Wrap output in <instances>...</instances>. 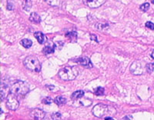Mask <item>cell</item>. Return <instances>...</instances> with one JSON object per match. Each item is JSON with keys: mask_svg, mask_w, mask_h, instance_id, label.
Returning <instances> with one entry per match:
<instances>
[{"mask_svg": "<svg viewBox=\"0 0 154 120\" xmlns=\"http://www.w3.org/2000/svg\"><path fill=\"white\" fill-rule=\"evenodd\" d=\"M151 57H152V59H154V50L152 51V53H151Z\"/></svg>", "mask_w": 154, "mask_h": 120, "instance_id": "cell-30", "label": "cell"}, {"mask_svg": "<svg viewBox=\"0 0 154 120\" xmlns=\"http://www.w3.org/2000/svg\"><path fill=\"white\" fill-rule=\"evenodd\" d=\"M130 72L133 75H141L143 72L142 63L140 61H135L130 66Z\"/></svg>", "mask_w": 154, "mask_h": 120, "instance_id": "cell-6", "label": "cell"}, {"mask_svg": "<svg viewBox=\"0 0 154 120\" xmlns=\"http://www.w3.org/2000/svg\"><path fill=\"white\" fill-rule=\"evenodd\" d=\"M45 115H46V112L43 110L39 109H34L30 112V116L33 119H42V118H44Z\"/></svg>", "mask_w": 154, "mask_h": 120, "instance_id": "cell-8", "label": "cell"}, {"mask_svg": "<svg viewBox=\"0 0 154 120\" xmlns=\"http://www.w3.org/2000/svg\"><path fill=\"white\" fill-rule=\"evenodd\" d=\"M20 44L23 45L24 48H30L32 45V42L30 39H28V38H23V40H21V42H20Z\"/></svg>", "mask_w": 154, "mask_h": 120, "instance_id": "cell-15", "label": "cell"}, {"mask_svg": "<svg viewBox=\"0 0 154 120\" xmlns=\"http://www.w3.org/2000/svg\"><path fill=\"white\" fill-rule=\"evenodd\" d=\"M61 118H62V115L60 112H55L52 115V118L54 120L61 119Z\"/></svg>", "mask_w": 154, "mask_h": 120, "instance_id": "cell-24", "label": "cell"}, {"mask_svg": "<svg viewBox=\"0 0 154 120\" xmlns=\"http://www.w3.org/2000/svg\"><path fill=\"white\" fill-rule=\"evenodd\" d=\"M95 95L96 96H103L104 95V89L103 87L96 88L95 90Z\"/></svg>", "mask_w": 154, "mask_h": 120, "instance_id": "cell-22", "label": "cell"}, {"mask_svg": "<svg viewBox=\"0 0 154 120\" xmlns=\"http://www.w3.org/2000/svg\"><path fill=\"white\" fill-rule=\"evenodd\" d=\"M23 6V9H24L25 10H26V11L29 10V9H31V6H32L31 0H24Z\"/></svg>", "mask_w": 154, "mask_h": 120, "instance_id": "cell-20", "label": "cell"}, {"mask_svg": "<svg viewBox=\"0 0 154 120\" xmlns=\"http://www.w3.org/2000/svg\"><path fill=\"white\" fill-rule=\"evenodd\" d=\"M146 26L147 28L150 29L151 30H154V24L151 22H146Z\"/></svg>", "mask_w": 154, "mask_h": 120, "instance_id": "cell-26", "label": "cell"}, {"mask_svg": "<svg viewBox=\"0 0 154 120\" xmlns=\"http://www.w3.org/2000/svg\"><path fill=\"white\" fill-rule=\"evenodd\" d=\"M45 2L52 6H60L62 5V0H45Z\"/></svg>", "mask_w": 154, "mask_h": 120, "instance_id": "cell-16", "label": "cell"}, {"mask_svg": "<svg viewBox=\"0 0 154 120\" xmlns=\"http://www.w3.org/2000/svg\"><path fill=\"white\" fill-rule=\"evenodd\" d=\"M55 51V45L53 44H49V45H46L43 49L44 54L48 55L50 53H53Z\"/></svg>", "mask_w": 154, "mask_h": 120, "instance_id": "cell-13", "label": "cell"}, {"mask_svg": "<svg viewBox=\"0 0 154 120\" xmlns=\"http://www.w3.org/2000/svg\"><path fill=\"white\" fill-rule=\"evenodd\" d=\"M83 3L86 5L89 6V8H98L101 6L105 2L106 0H82Z\"/></svg>", "mask_w": 154, "mask_h": 120, "instance_id": "cell-7", "label": "cell"}, {"mask_svg": "<svg viewBox=\"0 0 154 120\" xmlns=\"http://www.w3.org/2000/svg\"><path fill=\"white\" fill-rule=\"evenodd\" d=\"M146 69L148 73L152 72L154 71V63H148V64L146 65Z\"/></svg>", "mask_w": 154, "mask_h": 120, "instance_id": "cell-21", "label": "cell"}, {"mask_svg": "<svg viewBox=\"0 0 154 120\" xmlns=\"http://www.w3.org/2000/svg\"><path fill=\"white\" fill-rule=\"evenodd\" d=\"M109 112V107L104 104H97L93 109V114L96 117L102 118Z\"/></svg>", "mask_w": 154, "mask_h": 120, "instance_id": "cell-4", "label": "cell"}, {"mask_svg": "<svg viewBox=\"0 0 154 120\" xmlns=\"http://www.w3.org/2000/svg\"><path fill=\"white\" fill-rule=\"evenodd\" d=\"M79 74L78 68L75 66H66L59 71V77L65 81H70L75 79Z\"/></svg>", "mask_w": 154, "mask_h": 120, "instance_id": "cell-1", "label": "cell"}, {"mask_svg": "<svg viewBox=\"0 0 154 120\" xmlns=\"http://www.w3.org/2000/svg\"><path fill=\"white\" fill-rule=\"evenodd\" d=\"M105 120H108V119H112V118H111V117H106L105 118H104Z\"/></svg>", "mask_w": 154, "mask_h": 120, "instance_id": "cell-31", "label": "cell"}, {"mask_svg": "<svg viewBox=\"0 0 154 120\" xmlns=\"http://www.w3.org/2000/svg\"><path fill=\"white\" fill-rule=\"evenodd\" d=\"M29 91V85L23 81H18L10 87V92L16 96H24Z\"/></svg>", "mask_w": 154, "mask_h": 120, "instance_id": "cell-2", "label": "cell"}, {"mask_svg": "<svg viewBox=\"0 0 154 120\" xmlns=\"http://www.w3.org/2000/svg\"><path fill=\"white\" fill-rule=\"evenodd\" d=\"M81 100L79 101L80 104L83 106H89L92 104L93 101H92L91 99H82V97L81 98Z\"/></svg>", "mask_w": 154, "mask_h": 120, "instance_id": "cell-19", "label": "cell"}, {"mask_svg": "<svg viewBox=\"0 0 154 120\" xmlns=\"http://www.w3.org/2000/svg\"><path fill=\"white\" fill-rule=\"evenodd\" d=\"M54 102L58 106H63V105H64L66 103V99L64 97H63V96H57L54 99Z\"/></svg>", "mask_w": 154, "mask_h": 120, "instance_id": "cell-17", "label": "cell"}, {"mask_svg": "<svg viewBox=\"0 0 154 120\" xmlns=\"http://www.w3.org/2000/svg\"><path fill=\"white\" fill-rule=\"evenodd\" d=\"M132 117L131 116H125V117H123V119H132Z\"/></svg>", "mask_w": 154, "mask_h": 120, "instance_id": "cell-28", "label": "cell"}, {"mask_svg": "<svg viewBox=\"0 0 154 120\" xmlns=\"http://www.w3.org/2000/svg\"><path fill=\"white\" fill-rule=\"evenodd\" d=\"M24 66L26 67L28 69L31 70V71L35 72H38L41 70V64L38 61V59H37L35 56H30L26 57L25 59Z\"/></svg>", "mask_w": 154, "mask_h": 120, "instance_id": "cell-3", "label": "cell"}, {"mask_svg": "<svg viewBox=\"0 0 154 120\" xmlns=\"http://www.w3.org/2000/svg\"><path fill=\"white\" fill-rule=\"evenodd\" d=\"M91 38H92V39H93V40H96V42H98V41H97V39H96V35H91Z\"/></svg>", "mask_w": 154, "mask_h": 120, "instance_id": "cell-29", "label": "cell"}, {"mask_svg": "<svg viewBox=\"0 0 154 120\" xmlns=\"http://www.w3.org/2000/svg\"><path fill=\"white\" fill-rule=\"evenodd\" d=\"M66 36L69 38L72 42H74L77 38V33L76 32H69L66 34Z\"/></svg>", "mask_w": 154, "mask_h": 120, "instance_id": "cell-18", "label": "cell"}, {"mask_svg": "<svg viewBox=\"0 0 154 120\" xmlns=\"http://www.w3.org/2000/svg\"><path fill=\"white\" fill-rule=\"evenodd\" d=\"M19 103L16 96L10 92V94L8 95L7 98H6V106L8 107V109L11 110H16L19 108Z\"/></svg>", "mask_w": 154, "mask_h": 120, "instance_id": "cell-5", "label": "cell"}, {"mask_svg": "<svg viewBox=\"0 0 154 120\" xmlns=\"http://www.w3.org/2000/svg\"><path fill=\"white\" fill-rule=\"evenodd\" d=\"M46 87L47 88V89H49V90H53V89L55 88L53 85H46Z\"/></svg>", "mask_w": 154, "mask_h": 120, "instance_id": "cell-27", "label": "cell"}, {"mask_svg": "<svg viewBox=\"0 0 154 120\" xmlns=\"http://www.w3.org/2000/svg\"><path fill=\"white\" fill-rule=\"evenodd\" d=\"M9 92H10V89L8 87L7 85H3V87H2V85L1 86V100H3L5 98H7Z\"/></svg>", "mask_w": 154, "mask_h": 120, "instance_id": "cell-10", "label": "cell"}, {"mask_svg": "<svg viewBox=\"0 0 154 120\" xmlns=\"http://www.w3.org/2000/svg\"><path fill=\"white\" fill-rule=\"evenodd\" d=\"M34 36L35 37V38L37 39L38 42L40 44H43L46 41V38H45V35L42 32H36L34 33Z\"/></svg>", "mask_w": 154, "mask_h": 120, "instance_id": "cell-12", "label": "cell"}, {"mask_svg": "<svg viewBox=\"0 0 154 120\" xmlns=\"http://www.w3.org/2000/svg\"><path fill=\"white\" fill-rule=\"evenodd\" d=\"M151 2H152V4H154V0H151Z\"/></svg>", "mask_w": 154, "mask_h": 120, "instance_id": "cell-32", "label": "cell"}, {"mask_svg": "<svg viewBox=\"0 0 154 120\" xmlns=\"http://www.w3.org/2000/svg\"><path fill=\"white\" fill-rule=\"evenodd\" d=\"M42 102H43L44 104L50 105L51 103H53V99H52V98H50V97H46V98H45V99H43Z\"/></svg>", "mask_w": 154, "mask_h": 120, "instance_id": "cell-25", "label": "cell"}, {"mask_svg": "<svg viewBox=\"0 0 154 120\" xmlns=\"http://www.w3.org/2000/svg\"><path fill=\"white\" fill-rule=\"evenodd\" d=\"M77 63L80 64L81 66H82L83 67H86V68H92L93 67V64H92L90 59L88 57H80L76 60Z\"/></svg>", "mask_w": 154, "mask_h": 120, "instance_id": "cell-9", "label": "cell"}, {"mask_svg": "<svg viewBox=\"0 0 154 120\" xmlns=\"http://www.w3.org/2000/svg\"><path fill=\"white\" fill-rule=\"evenodd\" d=\"M83 96H84V92L82 90H79L72 93V96H71V99L72 100H77V99H79L83 97Z\"/></svg>", "mask_w": 154, "mask_h": 120, "instance_id": "cell-14", "label": "cell"}, {"mask_svg": "<svg viewBox=\"0 0 154 120\" xmlns=\"http://www.w3.org/2000/svg\"><path fill=\"white\" fill-rule=\"evenodd\" d=\"M29 20L30 22L35 23V24H38L41 22V18L36 12H32L29 16Z\"/></svg>", "mask_w": 154, "mask_h": 120, "instance_id": "cell-11", "label": "cell"}, {"mask_svg": "<svg viewBox=\"0 0 154 120\" xmlns=\"http://www.w3.org/2000/svg\"><path fill=\"white\" fill-rule=\"evenodd\" d=\"M149 3H147V2H146V3H143V5H140V10L143 11V12H146L148 9H149Z\"/></svg>", "mask_w": 154, "mask_h": 120, "instance_id": "cell-23", "label": "cell"}]
</instances>
